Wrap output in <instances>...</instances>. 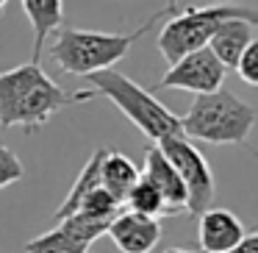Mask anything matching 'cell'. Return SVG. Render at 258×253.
Returning a JSON list of instances; mask_svg holds the SVG:
<instances>
[{
	"mask_svg": "<svg viewBox=\"0 0 258 253\" xmlns=\"http://www.w3.org/2000/svg\"><path fill=\"white\" fill-rule=\"evenodd\" d=\"M92 97V89L67 92L42 70V64L25 62L9 73H0V125L36 131L56 112L73 103H86Z\"/></svg>",
	"mask_w": 258,
	"mask_h": 253,
	"instance_id": "cell-1",
	"label": "cell"
},
{
	"mask_svg": "<svg viewBox=\"0 0 258 253\" xmlns=\"http://www.w3.org/2000/svg\"><path fill=\"white\" fill-rule=\"evenodd\" d=\"M172 9L153 14L145 25H139L131 34H106V31H84V28H58L56 42L50 45V59L70 75H89L111 70L117 62H122L128 56V50L136 45L142 34L153 28L164 14H169Z\"/></svg>",
	"mask_w": 258,
	"mask_h": 253,
	"instance_id": "cell-2",
	"label": "cell"
},
{
	"mask_svg": "<svg viewBox=\"0 0 258 253\" xmlns=\"http://www.w3.org/2000/svg\"><path fill=\"white\" fill-rule=\"evenodd\" d=\"M92 84L95 97H108L147 139H153L158 145L161 139L169 136H180V117L175 112H169L150 89L139 86L134 78L117 73V70H103L86 78Z\"/></svg>",
	"mask_w": 258,
	"mask_h": 253,
	"instance_id": "cell-3",
	"label": "cell"
},
{
	"mask_svg": "<svg viewBox=\"0 0 258 253\" xmlns=\"http://www.w3.org/2000/svg\"><path fill=\"white\" fill-rule=\"evenodd\" d=\"M255 125V109L228 89L197 95L189 112L180 117L186 139H200L208 145H241Z\"/></svg>",
	"mask_w": 258,
	"mask_h": 253,
	"instance_id": "cell-4",
	"label": "cell"
},
{
	"mask_svg": "<svg viewBox=\"0 0 258 253\" xmlns=\"http://www.w3.org/2000/svg\"><path fill=\"white\" fill-rule=\"evenodd\" d=\"M225 20H247L258 25V12L244 6H208V9H186L183 14L169 17V23L158 34V50L167 59V64H175L178 59L189 53L208 47L211 36Z\"/></svg>",
	"mask_w": 258,
	"mask_h": 253,
	"instance_id": "cell-5",
	"label": "cell"
},
{
	"mask_svg": "<svg viewBox=\"0 0 258 253\" xmlns=\"http://www.w3.org/2000/svg\"><path fill=\"white\" fill-rule=\"evenodd\" d=\"M161 153L169 159L175 173L180 175L186 186V212L189 214H203L211 209L214 203V173L208 167L206 156L191 145V139L180 136H169V139L158 142Z\"/></svg>",
	"mask_w": 258,
	"mask_h": 253,
	"instance_id": "cell-6",
	"label": "cell"
},
{
	"mask_svg": "<svg viewBox=\"0 0 258 253\" xmlns=\"http://www.w3.org/2000/svg\"><path fill=\"white\" fill-rule=\"evenodd\" d=\"M225 73L228 70L219 64V59L208 47H200V50L169 64L167 75L156 84V89H183V92H195V97L208 95V92L222 89Z\"/></svg>",
	"mask_w": 258,
	"mask_h": 253,
	"instance_id": "cell-7",
	"label": "cell"
},
{
	"mask_svg": "<svg viewBox=\"0 0 258 253\" xmlns=\"http://www.w3.org/2000/svg\"><path fill=\"white\" fill-rule=\"evenodd\" d=\"M108 236L119 253H150L161 239V223L136 212H119L108 225Z\"/></svg>",
	"mask_w": 258,
	"mask_h": 253,
	"instance_id": "cell-8",
	"label": "cell"
},
{
	"mask_svg": "<svg viewBox=\"0 0 258 253\" xmlns=\"http://www.w3.org/2000/svg\"><path fill=\"white\" fill-rule=\"evenodd\" d=\"M244 239V223L230 209L211 206L200 214L197 242L203 253H230Z\"/></svg>",
	"mask_w": 258,
	"mask_h": 253,
	"instance_id": "cell-9",
	"label": "cell"
},
{
	"mask_svg": "<svg viewBox=\"0 0 258 253\" xmlns=\"http://www.w3.org/2000/svg\"><path fill=\"white\" fill-rule=\"evenodd\" d=\"M142 175L161 192L164 203H167V209H169V217L186 212V186H183L180 175L175 173V167L169 164V159L161 153L158 145H150L145 150V173Z\"/></svg>",
	"mask_w": 258,
	"mask_h": 253,
	"instance_id": "cell-10",
	"label": "cell"
},
{
	"mask_svg": "<svg viewBox=\"0 0 258 253\" xmlns=\"http://www.w3.org/2000/svg\"><path fill=\"white\" fill-rule=\"evenodd\" d=\"M252 36H258L252 23H247V20H225L217 28V34L211 36V42H208V50L219 59V64L225 70H236V62L244 53V47L252 42Z\"/></svg>",
	"mask_w": 258,
	"mask_h": 253,
	"instance_id": "cell-11",
	"label": "cell"
},
{
	"mask_svg": "<svg viewBox=\"0 0 258 253\" xmlns=\"http://www.w3.org/2000/svg\"><path fill=\"white\" fill-rule=\"evenodd\" d=\"M23 12L34 28V53L31 62L39 64L45 42L61 28L64 23V0H23Z\"/></svg>",
	"mask_w": 258,
	"mask_h": 253,
	"instance_id": "cell-12",
	"label": "cell"
},
{
	"mask_svg": "<svg viewBox=\"0 0 258 253\" xmlns=\"http://www.w3.org/2000/svg\"><path fill=\"white\" fill-rule=\"evenodd\" d=\"M139 167L131 162L125 153H117V150H106L103 156V164H100V186L114 197V200L122 206L128 192L134 189V184L139 181Z\"/></svg>",
	"mask_w": 258,
	"mask_h": 253,
	"instance_id": "cell-13",
	"label": "cell"
},
{
	"mask_svg": "<svg viewBox=\"0 0 258 253\" xmlns=\"http://www.w3.org/2000/svg\"><path fill=\"white\" fill-rule=\"evenodd\" d=\"M106 150H108V147H97V150L89 156V162L84 164L81 175L75 178L73 189L67 192V197H64L61 206H58L56 214H53V220H56V223H61V220L73 217V214L81 209L84 197L89 195L92 189H97V186H100V164H103V156H106Z\"/></svg>",
	"mask_w": 258,
	"mask_h": 253,
	"instance_id": "cell-14",
	"label": "cell"
},
{
	"mask_svg": "<svg viewBox=\"0 0 258 253\" xmlns=\"http://www.w3.org/2000/svg\"><path fill=\"white\" fill-rule=\"evenodd\" d=\"M89 247H92L89 242L81 239L78 234H73L61 223H56L50 231L25 242V253H89Z\"/></svg>",
	"mask_w": 258,
	"mask_h": 253,
	"instance_id": "cell-15",
	"label": "cell"
},
{
	"mask_svg": "<svg viewBox=\"0 0 258 253\" xmlns=\"http://www.w3.org/2000/svg\"><path fill=\"white\" fill-rule=\"evenodd\" d=\"M122 206H128V212L145 214V217H156V220L158 217H169V209H167V203H164L161 192H158L145 175H139V181H136L134 189L128 192V197H125Z\"/></svg>",
	"mask_w": 258,
	"mask_h": 253,
	"instance_id": "cell-16",
	"label": "cell"
},
{
	"mask_svg": "<svg viewBox=\"0 0 258 253\" xmlns=\"http://www.w3.org/2000/svg\"><path fill=\"white\" fill-rule=\"evenodd\" d=\"M78 212L89 214V217H97V220H114L119 212H122V206H119L103 186H97V189H92L89 195L84 197V203H81Z\"/></svg>",
	"mask_w": 258,
	"mask_h": 253,
	"instance_id": "cell-17",
	"label": "cell"
},
{
	"mask_svg": "<svg viewBox=\"0 0 258 253\" xmlns=\"http://www.w3.org/2000/svg\"><path fill=\"white\" fill-rule=\"evenodd\" d=\"M236 73L244 84L258 86V36H252V42L244 47V53L236 62Z\"/></svg>",
	"mask_w": 258,
	"mask_h": 253,
	"instance_id": "cell-18",
	"label": "cell"
},
{
	"mask_svg": "<svg viewBox=\"0 0 258 253\" xmlns=\"http://www.w3.org/2000/svg\"><path fill=\"white\" fill-rule=\"evenodd\" d=\"M23 175H25V167L17 159V153L0 145V189L9 186V184H17Z\"/></svg>",
	"mask_w": 258,
	"mask_h": 253,
	"instance_id": "cell-19",
	"label": "cell"
},
{
	"mask_svg": "<svg viewBox=\"0 0 258 253\" xmlns=\"http://www.w3.org/2000/svg\"><path fill=\"white\" fill-rule=\"evenodd\" d=\"M230 253H258V231L255 234H244V239H241Z\"/></svg>",
	"mask_w": 258,
	"mask_h": 253,
	"instance_id": "cell-20",
	"label": "cell"
},
{
	"mask_svg": "<svg viewBox=\"0 0 258 253\" xmlns=\"http://www.w3.org/2000/svg\"><path fill=\"white\" fill-rule=\"evenodd\" d=\"M164 253H195V250H183V247H169V250H164Z\"/></svg>",
	"mask_w": 258,
	"mask_h": 253,
	"instance_id": "cell-21",
	"label": "cell"
},
{
	"mask_svg": "<svg viewBox=\"0 0 258 253\" xmlns=\"http://www.w3.org/2000/svg\"><path fill=\"white\" fill-rule=\"evenodd\" d=\"M175 3H178V0H167V9H172V6H175Z\"/></svg>",
	"mask_w": 258,
	"mask_h": 253,
	"instance_id": "cell-22",
	"label": "cell"
},
{
	"mask_svg": "<svg viewBox=\"0 0 258 253\" xmlns=\"http://www.w3.org/2000/svg\"><path fill=\"white\" fill-rule=\"evenodd\" d=\"M6 3H9V0H0V9H3V6H6Z\"/></svg>",
	"mask_w": 258,
	"mask_h": 253,
	"instance_id": "cell-23",
	"label": "cell"
}]
</instances>
